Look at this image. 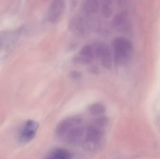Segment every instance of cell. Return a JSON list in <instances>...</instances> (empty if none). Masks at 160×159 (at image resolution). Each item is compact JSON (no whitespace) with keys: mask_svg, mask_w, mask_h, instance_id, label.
I'll list each match as a JSON object with an SVG mask.
<instances>
[{"mask_svg":"<svg viewBox=\"0 0 160 159\" xmlns=\"http://www.w3.org/2000/svg\"><path fill=\"white\" fill-rule=\"evenodd\" d=\"M39 124L32 120H28L22 125L18 133V140L21 143H27L35 137Z\"/></svg>","mask_w":160,"mask_h":159,"instance_id":"cell-4","label":"cell"},{"mask_svg":"<svg viewBox=\"0 0 160 159\" xmlns=\"http://www.w3.org/2000/svg\"><path fill=\"white\" fill-rule=\"evenodd\" d=\"M86 128L82 123L75 125L68 130L62 139L68 144L77 145L83 142Z\"/></svg>","mask_w":160,"mask_h":159,"instance_id":"cell-3","label":"cell"},{"mask_svg":"<svg viewBox=\"0 0 160 159\" xmlns=\"http://www.w3.org/2000/svg\"><path fill=\"white\" fill-rule=\"evenodd\" d=\"M69 75L70 78L76 80H79L82 77L81 72L77 71H71L69 72Z\"/></svg>","mask_w":160,"mask_h":159,"instance_id":"cell-14","label":"cell"},{"mask_svg":"<svg viewBox=\"0 0 160 159\" xmlns=\"http://www.w3.org/2000/svg\"><path fill=\"white\" fill-rule=\"evenodd\" d=\"M82 123V119L79 116H74L65 119L57 125L55 130L56 135L59 138H62L68 130L75 125Z\"/></svg>","mask_w":160,"mask_h":159,"instance_id":"cell-6","label":"cell"},{"mask_svg":"<svg viewBox=\"0 0 160 159\" xmlns=\"http://www.w3.org/2000/svg\"><path fill=\"white\" fill-rule=\"evenodd\" d=\"M89 113L92 115L99 117L102 116L105 111V107L101 103H95L91 105L88 108Z\"/></svg>","mask_w":160,"mask_h":159,"instance_id":"cell-11","label":"cell"},{"mask_svg":"<svg viewBox=\"0 0 160 159\" xmlns=\"http://www.w3.org/2000/svg\"><path fill=\"white\" fill-rule=\"evenodd\" d=\"M82 7L87 13H96L99 9V2L96 0L84 1L82 3Z\"/></svg>","mask_w":160,"mask_h":159,"instance_id":"cell-10","label":"cell"},{"mask_svg":"<svg viewBox=\"0 0 160 159\" xmlns=\"http://www.w3.org/2000/svg\"><path fill=\"white\" fill-rule=\"evenodd\" d=\"M124 18V15L122 13L118 14L114 18L113 20V24L116 26L120 25L123 22Z\"/></svg>","mask_w":160,"mask_h":159,"instance_id":"cell-13","label":"cell"},{"mask_svg":"<svg viewBox=\"0 0 160 159\" xmlns=\"http://www.w3.org/2000/svg\"><path fill=\"white\" fill-rule=\"evenodd\" d=\"M114 51V60L116 64H120L128 60L132 53L133 46L128 39L123 37H117L113 42Z\"/></svg>","mask_w":160,"mask_h":159,"instance_id":"cell-1","label":"cell"},{"mask_svg":"<svg viewBox=\"0 0 160 159\" xmlns=\"http://www.w3.org/2000/svg\"><path fill=\"white\" fill-rule=\"evenodd\" d=\"M95 51L89 45L85 46L82 48L78 56L74 58V61L76 63L79 64H89L95 58Z\"/></svg>","mask_w":160,"mask_h":159,"instance_id":"cell-8","label":"cell"},{"mask_svg":"<svg viewBox=\"0 0 160 159\" xmlns=\"http://www.w3.org/2000/svg\"><path fill=\"white\" fill-rule=\"evenodd\" d=\"M1 41H0V46H1Z\"/></svg>","mask_w":160,"mask_h":159,"instance_id":"cell-15","label":"cell"},{"mask_svg":"<svg viewBox=\"0 0 160 159\" xmlns=\"http://www.w3.org/2000/svg\"><path fill=\"white\" fill-rule=\"evenodd\" d=\"M113 11L112 2L110 0L102 2L101 6V14L106 18L110 17Z\"/></svg>","mask_w":160,"mask_h":159,"instance_id":"cell-12","label":"cell"},{"mask_svg":"<svg viewBox=\"0 0 160 159\" xmlns=\"http://www.w3.org/2000/svg\"><path fill=\"white\" fill-rule=\"evenodd\" d=\"M44 159H72V158L68 150L57 148L52 151Z\"/></svg>","mask_w":160,"mask_h":159,"instance_id":"cell-9","label":"cell"},{"mask_svg":"<svg viewBox=\"0 0 160 159\" xmlns=\"http://www.w3.org/2000/svg\"><path fill=\"white\" fill-rule=\"evenodd\" d=\"M95 55L100 59L102 65L106 69L112 67V55L109 46L105 44H99L95 51Z\"/></svg>","mask_w":160,"mask_h":159,"instance_id":"cell-7","label":"cell"},{"mask_svg":"<svg viewBox=\"0 0 160 159\" xmlns=\"http://www.w3.org/2000/svg\"><path fill=\"white\" fill-rule=\"evenodd\" d=\"M104 135V129L92 123L86 129L83 143L88 149L96 150L101 145Z\"/></svg>","mask_w":160,"mask_h":159,"instance_id":"cell-2","label":"cell"},{"mask_svg":"<svg viewBox=\"0 0 160 159\" xmlns=\"http://www.w3.org/2000/svg\"><path fill=\"white\" fill-rule=\"evenodd\" d=\"M65 3L62 0H56L52 2L48 7V19L50 22L56 23L62 18L65 9Z\"/></svg>","mask_w":160,"mask_h":159,"instance_id":"cell-5","label":"cell"}]
</instances>
